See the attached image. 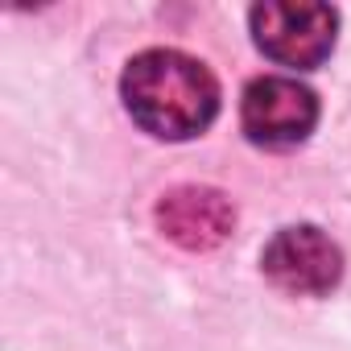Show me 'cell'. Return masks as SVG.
I'll return each instance as SVG.
<instances>
[{
    "instance_id": "6da1fadb",
    "label": "cell",
    "mask_w": 351,
    "mask_h": 351,
    "mask_svg": "<svg viewBox=\"0 0 351 351\" xmlns=\"http://www.w3.org/2000/svg\"><path fill=\"white\" fill-rule=\"evenodd\" d=\"M132 124L157 141H191L219 116V79L182 50H145L120 75Z\"/></svg>"
},
{
    "instance_id": "7a4b0ae2",
    "label": "cell",
    "mask_w": 351,
    "mask_h": 351,
    "mask_svg": "<svg viewBox=\"0 0 351 351\" xmlns=\"http://www.w3.org/2000/svg\"><path fill=\"white\" fill-rule=\"evenodd\" d=\"M248 25H252L256 50L265 58H273L277 66L314 71L335 50L339 13L330 5H314V0H298V5L265 0V5H252Z\"/></svg>"
},
{
    "instance_id": "3957f363",
    "label": "cell",
    "mask_w": 351,
    "mask_h": 351,
    "mask_svg": "<svg viewBox=\"0 0 351 351\" xmlns=\"http://www.w3.org/2000/svg\"><path fill=\"white\" fill-rule=\"evenodd\" d=\"M244 136L261 149H293L318 124V95L285 75H265L244 87L240 104Z\"/></svg>"
},
{
    "instance_id": "277c9868",
    "label": "cell",
    "mask_w": 351,
    "mask_h": 351,
    "mask_svg": "<svg viewBox=\"0 0 351 351\" xmlns=\"http://www.w3.org/2000/svg\"><path fill=\"white\" fill-rule=\"evenodd\" d=\"M261 269L277 289H285L293 298H322L343 277V252L322 228L293 223V228H281L265 244Z\"/></svg>"
},
{
    "instance_id": "5b68a950",
    "label": "cell",
    "mask_w": 351,
    "mask_h": 351,
    "mask_svg": "<svg viewBox=\"0 0 351 351\" xmlns=\"http://www.w3.org/2000/svg\"><path fill=\"white\" fill-rule=\"evenodd\" d=\"M153 219H157L161 236L173 240L178 248H186V252H211V248H219L232 236L236 207L215 186H173L169 195H161Z\"/></svg>"
}]
</instances>
